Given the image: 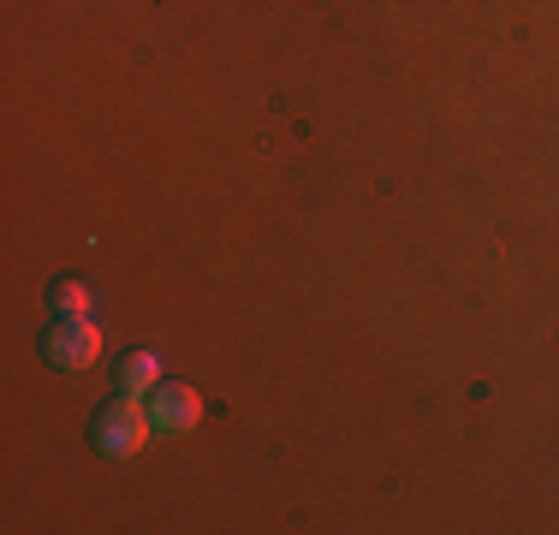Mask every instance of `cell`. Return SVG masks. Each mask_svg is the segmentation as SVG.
Wrapping results in <instances>:
<instances>
[{
	"instance_id": "1",
	"label": "cell",
	"mask_w": 559,
	"mask_h": 535,
	"mask_svg": "<svg viewBox=\"0 0 559 535\" xmlns=\"http://www.w3.org/2000/svg\"><path fill=\"white\" fill-rule=\"evenodd\" d=\"M150 435H155V417L150 405H138V393H119L114 405L96 411V447L108 459H138L150 447Z\"/></svg>"
},
{
	"instance_id": "2",
	"label": "cell",
	"mask_w": 559,
	"mask_h": 535,
	"mask_svg": "<svg viewBox=\"0 0 559 535\" xmlns=\"http://www.w3.org/2000/svg\"><path fill=\"white\" fill-rule=\"evenodd\" d=\"M43 357L55 369H66V374H78V369H90L102 357V328L90 316H60L55 328L43 333Z\"/></svg>"
},
{
	"instance_id": "3",
	"label": "cell",
	"mask_w": 559,
	"mask_h": 535,
	"mask_svg": "<svg viewBox=\"0 0 559 535\" xmlns=\"http://www.w3.org/2000/svg\"><path fill=\"white\" fill-rule=\"evenodd\" d=\"M150 417H155V435H191L203 423V393L185 381H162L150 399Z\"/></svg>"
},
{
	"instance_id": "4",
	"label": "cell",
	"mask_w": 559,
	"mask_h": 535,
	"mask_svg": "<svg viewBox=\"0 0 559 535\" xmlns=\"http://www.w3.org/2000/svg\"><path fill=\"white\" fill-rule=\"evenodd\" d=\"M119 381H126V393H155V387L167 381L162 357H155V352H131L126 364H119Z\"/></svg>"
},
{
	"instance_id": "5",
	"label": "cell",
	"mask_w": 559,
	"mask_h": 535,
	"mask_svg": "<svg viewBox=\"0 0 559 535\" xmlns=\"http://www.w3.org/2000/svg\"><path fill=\"white\" fill-rule=\"evenodd\" d=\"M55 310H60V316H90V310H96V292H90V280H60V286H55Z\"/></svg>"
}]
</instances>
